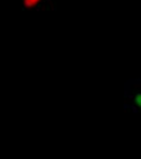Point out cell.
Here are the masks:
<instances>
[{"mask_svg": "<svg viewBox=\"0 0 141 159\" xmlns=\"http://www.w3.org/2000/svg\"><path fill=\"white\" fill-rule=\"evenodd\" d=\"M135 103H136V105H137L138 107H140V108H141V93L136 94V97H135Z\"/></svg>", "mask_w": 141, "mask_h": 159, "instance_id": "2", "label": "cell"}, {"mask_svg": "<svg viewBox=\"0 0 141 159\" xmlns=\"http://www.w3.org/2000/svg\"><path fill=\"white\" fill-rule=\"evenodd\" d=\"M38 1H39V0H24V6L28 7H30L32 6L34 7Z\"/></svg>", "mask_w": 141, "mask_h": 159, "instance_id": "1", "label": "cell"}]
</instances>
